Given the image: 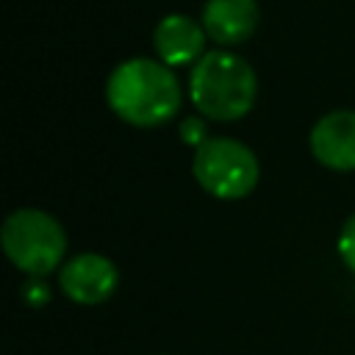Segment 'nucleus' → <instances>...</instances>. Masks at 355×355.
<instances>
[{"instance_id": "1", "label": "nucleus", "mask_w": 355, "mask_h": 355, "mask_svg": "<svg viewBox=\"0 0 355 355\" xmlns=\"http://www.w3.org/2000/svg\"><path fill=\"white\" fill-rule=\"evenodd\" d=\"M108 108L133 128H158L180 108V83L158 58H128L105 80Z\"/></svg>"}, {"instance_id": "2", "label": "nucleus", "mask_w": 355, "mask_h": 355, "mask_svg": "<svg viewBox=\"0 0 355 355\" xmlns=\"http://www.w3.org/2000/svg\"><path fill=\"white\" fill-rule=\"evenodd\" d=\"M189 94L200 116L233 122L250 114V108L255 105L258 78L241 55L227 50H211L191 67Z\"/></svg>"}, {"instance_id": "3", "label": "nucleus", "mask_w": 355, "mask_h": 355, "mask_svg": "<svg viewBox=\"0 0 355 355\" xmlns=\"http://www.w3.org/2000/svg\"><path fill=\"white\" fill-rule=\"evenodd\" d=\"M6 258L31 277H44L67 255V233L55 216L42 208H17L0 230Z\"/></svg>"}, {"instance_id": "4", "label": "nucleus", "mask_w": 355, "mask_h": 355, "mask_svg": "<svg viewBox=\"0 0 355 355\" xmlns=\"http://www.w3.org/2000/svg\"><path fill=\"white\" fill-rule=\"evenodd\" d=\"M191 175L216 200H241L247 197L261 178L258 155L239 139L211 136L194 150Z\"/></svg>"}, {"instance_id": "5", "label": "nucleus", "mask_w": 355, "mask_h": 355, "mask_svg": "<svg viewBox=\"0 0 355 355\" xmlns=\"http://www.w3.org/2000/svg\"><path fill=\"white\" fill-rule=\"evenodd\" d=\"M61 291L78 305H100L111 300L119 286V272L111 258L100 252H80L72 255L58 272Z\"/></svg>"}, {"instance_id": "6", "label": "nucleus", "mask_w": 355, "mask_h": 355, "mask_svg": "<svg viewBox=\"0 0 355 355\" xmlns=\"http://www.w3.org/2000/svg\"><path fill=\"white\" fill-rule=\"evenodd\" d=\"M313 158L336 172H355V108H338L316 119L308 136Z\"/></svg>"}, {"instance_id": "7", "label": "nucleus", "mask_w": 355, "mask_h": 355, "mask_svg": "<svg viewBox=\"0 0 355 355\" xmlns=\"http://www.w3.org/2000/svg\"><path fill=\"white\" fill-rule=\"evenodd\" d=\"M205 28L200 19L189 14H166L158 19L153 31V47L158 61L166 67H183V64H197L205 53Z\"/></svg>"}, {"instance_id": "8", "label": "nucleus", "mask_w": 355, "mask_h": 355, "mask_svg": "<svg viewBox=\"0 0 355 355\" xmlns=\"http://www.w3.org/2000/svg\"><path fill=\"white\" fill-rule=\"evenodd\" d=\"M200 22L216 44L233 47L247 42L258 22H261V8L258 0H205Z\"/></svg>"}, {"instance_id": "9", "label": "nucleus", "mask_w": 355, "mask_h": 355, "mask_svg": "<svg viewBox=\"0 0 355 355\" xmlns=\"http://www.w3.org/2000/svg\"><path fill=\"white\" fill-rule=\"evenodd\" d=\"M178 133H180L183 144H189V147H194V150L211 139V136H208V125H205V116H186V119L180 122Z\"/></svg>"}, {"instance_id": "10", "label": "nucleus", "mask_w": 355, "mask_h": 355, "mask_svg": "<svg viewBox=\"0 0 355 355\" xmlns=\"http://www.w3.org/2000/svg\"><path fill=\"white\" fill-rule=\"evenodd\" d=\"M338 255L349 272H355V214L341 225L338 233Z\"/></svg>"}, {"instance_id": "11", "label": "nucleus", "mask_w": 355, "mask_h": 355, "mask_svg": "<svg viewBox=\"0 0 355 355\" xmlns=\"http://www.w3.org/2000/svg\"><path fill=\"white\" fill-rule=\"evenodd\" d=\"M22 297L31 302V305H47L50 300V288L42 277H31L25 286H22Z\"/></svg>"}]
</instances>
